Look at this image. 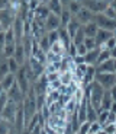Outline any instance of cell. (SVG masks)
<instances>
[{"label":"cell","instance_id":"cell-1","mask_svg":"<svg viewBox=\"0 0 116 134\" xmlns=\"http://www.w3.org/2000/svg\"><path fill=\"white\" fill-rule=\"evenodd\" d=\"M83 6L87 7L94 15L105 13V10L109 7V0H84Z\"/></svg>","mask_w":116,"mask_h":134},{"label":"cell","instance_id":"cell-2","mask_svg":"<svg viewBox=\"0 0 116 134\" xmlns=\"http://www.w3.org/2000/svg\"><path fill=\"white\" fill-rule=\"evenodd\" d=\"M15 76H16V83L19 85V89L22 91L23 95H26L32 85H30L29 79H28V76H26V69H25V64L19 67V70H17V73L15 74Z\"/></svg>","mask_w":116,"mask_h":134},{"label":"cell","instance_id":"cell-3","mask_svg":"<svg viewBox=\"0 0 116 134\" xmlns=\"http://www.w3.org/2000/svg\"><path fill=\"white\" fill-rule=\"evenodd\" d=\"M94 22H96V25L100 29H107V31H112V32L116 31V20L107 18L105 13L94 15Z\"/></svg>","mask_w":116,"mask_h":134},{"label":"cell","instance_id":"cell-4","mask_svg":"<svg viewBox=\"0 0 116 134\" xmlns=\"http://www.w3.org/2000/svg\"><path fill=\"white\" fill-rule=\"evenodd\" d=\"M115 73H96L94 80L105 89V91H110L115 86Z\"/></svg>","mask_w":116,"mask_h":134},{"label":"cell","instance_id":"cell-5","mask_svg":"<svg viewBox=\"0 0 116 134\" xmlns=\"http://www.w3.org/2000/svg\"><path fill=\"white\" fill-rule=\"evenodd\" d=\"M15 18H16V15L10 10V7H4L0 10V25H2L3 31H7L9 28L13 26Z\"/></svg>","mask_w":116,"mask_h":134},{"label":"cell","instance_id":"cell-6","mask_svg":"<svg viewBox=\"0 0 116 134\" xmlns=\"http://www.w3.org/2000/svg\"><path fill=\"white\" fill-rule=\"evenodd\" d=\"M16 109H17V104H15L13 100L9 99L7 104H6V107H4V109L2 111V114H0V118L13 125L15 117H16Z\"/></svg>","mask_w":116,"mask_h":134},{"label":"cell","instance_id":"cell-7","mask_svg":"<svg viewBox=\"0 0 116 134\" xmlns=\"http://www.w3.org/2000/svg\"><path fill=\"white\" fill-rule=\"evenodd\" d=\"M6 93H7V98H9L10 100H13L15 104H22V102H23L25 95L22 93V91L19 89V85H17L16 82H15V85L10 87Z\"/></svg>","mask_w":116,"mask_h":134},{"label":"cell","instance_id":"cell-8","mask_svg":"<svg viewBox=\"0 0 116 134\" xmlns=\"http://www.w3.org/2000/svg\"><path fill=\"white\" fill-rule=\"evenodd\" d=\"M61 28V19L60 16H57L54 13H50L45 20V32H51V31H57Z\"/></svg>","mask_w":116,"mask_h":134},{"label":"cell","instance_id":"cell-9","mask_svg":"<svg viewBox=\"0 0 116 134\" xmlns=\"http://www.w3.org/2000/svg\"><path fill=\"white\" fill-rule=\"evenodd\" d=\"M76 19L84 26V25H87L89 22H93V20H94V13H93V12H90L87 7L83 6V7H81V10H80L78 13L76 15Z\"/></svg>","mask_w":116,"mask_h":134},{"label":"cell","instance_id":"cell-10","mask_svg":"<svg viewBox=\"0 0 116 134\" xmlns=\"http://www.w3.org/2000/svg\"><path fill=\"white\" fill-rule=\"evenodd\" d=\"M46 86H48V80H46V76H45V74L39 76L36 80H35V83L32 85V87L35 89V93H36V95H45Z\"/></svg>","mask_w":116,"mask_h":134},{"label":"cell","instance_id":"cell-11","mask_svg":"<svg viewBox=\"0 0 116 134\" xmlns=\"http://www.w3.org/2000/svg\"><path fill=\"white\" fill-rule=\"evenodd\" d=\"M113 37V32L112 31H107V29H100L97 31L96 37H94V40H96V44H97V48L100 47V45H103V44L106 42L107 40H110V38Z\"/></svg>","mask_w":116,"mask_h":134},{"label":"cell","instance_id":"cell-12","mask_svg":"<svg viewBox=\"0 0 116 134\" xmlns=\"http://www.w3.org/2000/svg\"><path fill=\"white\" fill-rule=\"evenodd\" d=\"M13 32H15V38H16V44L17 42H22V38H23V20L20 19L19 16L15 18V22H13Z\"/></svg>","mask_w":116,"mask_h":134},{"label":"cell","instance_id":"cell-13","mask_svg":"<svg viewBox=\"0 0 116 134\" xmlns=\"http://www.w3.org/2000/svg\"><path fill=\"white\" fill-rule=\"evenodd\" d=\"M83 26V25L80 24L78 20L76 19V16H73L71 19H70V22L67 24V31H68V34H70V37H71V41H73V38L76 37V34H77V31L80 29V28Z\"/></svg>","mask_w":116,"mask_h":134},{"label":"cell","instance_id":"cell-14","mask_svg":"<svg viewBox=\"0 0 116 134\" xmlns=\"http://www.w3.org/2000/svg\"><path fill=\"white\" fill-rule=\"evenodd\" d=\"M13 57H15V60H16L17 63L20 64V66H23V64H25V61L28 60V58H26V54H25V50H23L22 42H17V44H16V50H15Z\"/></svg>","mask_w":116,"mask_h":134},{"label":"cell","instance_id":"cell-15","mask_svg":"<svg viewBox=\"0 0 116 134\" xmlns=\"http://www.w3.org/2000/svg\"><path fill=\"white\" fill-rule=\"evenodd\" d=\"M48 9H50L51 13L57 15V16H61V13H63V4H61L60 0H48Z\"/></svg>","mask_w":116,"mask_h":134},{"label":"cell","instance_id":"cell-16","mask_svg":"<svg viewBox=\"0 0 116 134\" xmlns=\"http://www.w3.org/2000/svg\"><path fill=\"white\" fill-rule=\"evenodd\" d=\"M15 82H16V76H15L13 73H9V74H6V76L0 80V85H2V87H3V91L7 92L10 87L15 85Z\"/></svg>","mask_w":116,"mask_h":134},{"label":"cell","instance_id":"cell-17","mask_svg":"<svg viewBox=\"0 0 116 134\" xmlns=\"http://www.w3.org/2000/svg\"><path fill=\"white\" fill-rule=\"evenodd\" d=\"M100 50L99 48H94L91 51H87V54L84 55V60H86V64L89 66H96L97 64V57H99Z\"/></svg>","mask_w":116,"mask_h":134},{"label":"cell","instance_id":"cell-18","mask_svg":"<svg viewBox=\"0 0 116 134\" xmlns=\"http://www.w3.org/2000/svg\"><path fill=\"white\" fill-rule=\"evenodd\" d=\"M96 71L97 73H115V69H113V60L110 58V60H107V61H105V63L96 66Z\"/></svg>","mask_w":116,"mask_h":134},{"label":"cell","instance_id":"cell-19","mask_svg":"<svg viewBox=\"0 0 116 134\" xmlns=\"http://www.w3.org/2000/svg\"><path fill=\"white\" fill-rule=\"evenodd\" d=\"M58 38H60V41L65 45L67 48H68V45L73 41H71V37H70V34H68V31H67V28H64V26H61L60 29H58Z\"/></svg>","mask_w":116,"mask_h":134},{"label":"cell","instance_id":"cell-20","mask_svg":"<svg viewBox=\"0 0 116 134\" xmlns=\"http://www.w3.org/2000/svg\"><path fill=\"white\" fill-rule=\"evenodd\" d=\"M83 29H84V34H86V37L94 38V37H96V34H97V31H99V26H97L96 22L93 20V22H89L87 25H84Z\"/></svg>","mask_w":116,"mask_h":134},{"label":"cell","instance_id":"cell-21","mask_svg":"<svg viewBox=\"0 0 116 134\" xmlns=\"http://www.w3.org/2000/svg\"><path fill=\"white\" fill-rule=\"evenodd\" d=\"M50 51H52V53H55V54H60V55H65L67 54V47L61 42L60 40H58V41H55L54 44H51Z\"/></svg>","mask_w":116,"mask_h":134},{"label":"cell","instance_id":"cell-22","mask_svg":"<svg viewBox=\"0 0 116 134\" xmlns=\"http://www.w3.org/2000/svg\"><path fill=\"white\" fill-rule=\"evenodd\" d=\"M38 44H39V47H41V50L44 51V53H48L50 51V48H51V42H50V40H48V35L46 34H44L42 37L38 40Z\"/></svg>","mask_w":116,"mask_h":134},{"label":"cell","instance_id":"cell-23","mask_svg":"<svg viewBox=\"0 0 116 134\" xmlns=\"http://www.w3.org/2000/svg\"><path fill=\"white\" fill-rule=\"evenodd\" d=\"M81 7H83V3H81V2H77V0H71L67 9L70 10V13L73 15V16H76V15L78 13L80 10H81Z\"/></svg>","mask_w":116,"mask_h":134},{"label":"cell","instance_id":"cell-24","mask_svg":"<svg viewBox=\"0 0 116 134\" xmlns=\"http://www.w3.org/2000/svg\"><path fill=\"white\" fill-rule=\"evenodd\" d=\"M87 121L89 122L97 121V111L93 108V105L89 102V99H87Z\"/></svg>","mask_w":116,"mask_h":134},{"label":"cell","instance_id":"cell-25","mask_svg":"<svg viewBox=\"0 0 116 134\" xmlns=\"http://www.w3.org/2000/svg\"><path fill=\"white\" fill-rule=\"evenodd\" d=\"M74 80V77H73V71H64V73L60 74V82L63 86H68L71 82Z\"/></svg>","mask_w":116,"mask_h":134},{"label":"cell","instance_id":"cell-26","mask_svg":"<svg viewBox=\"0 0 116 134\" xmlns=\"http://www.w3.org/2000/svg\"><path fill=\"white\" fill-rule=\"evenodd\" d=\"M109 114H110V111H107V109H102L99 114H97V122H100L102 128H105V125H107V118H109Z\"/></svg>","mask_w":116,"mask_h":134},{"label":"cell","instance_id":"cell-27","mask_svg":"<svg viewBox=\"0 0 116 134\" xmlns=\"http://www.w3.org/2000/svg\"><path fill=\"white\" fill-rule=\"evenodd\" d=\"M112 104H113V100H112V98H110L109 91H105V95H103V99H102V109L110 111Z\"/></svg>","mask_w":116,"mask_h":134},{"label":"cell","instance_id":"cell-28","mask_svg":"<svg viewBox=\"0 0 116 134\" xmlns=\"http://www.w3.org/2000/svg\"><path fill=\"white\" fill-rule=\"evenodd\" d=\"M64 58V55H60V54H55L52 51H48L46 53V63H61Z\"/></svg>","mask_w":116,"mask_h":134},{"label":"cell","instance_id":"cell-29","mask_svg":"<svg viewBox=\"0 0 116 134\" xmlns=\"http://www.w3.org/2000/svg\"><path fill=\"white\" fill-rule=\"evenodd\" d=\"M84 40H86V34H84V29H83V26H81L77 31L76 37L73 38V42L76 44V45H81V44H84Z\"/></svg>","mask_w":116,"mask_h":134},{"label":"cell","instance_id":"cell-30","mask_svg":"<svg viewBox=\"0 0 116 134\" xmlns=\"http://www.w3.org/2000/svg\"><path fill=\"white\" fill-rule=\"evenodd\" d=\"M71 18H73V15L70 13V10L67 9V7H64V9H63V13H61V16H60V19H61V26L65 28L67 24L70 22V19H71Z\"/></svg>","mask_w":116,"mask_h":134},{"label":"cell","instance_id":"cell-31","mask_svg":"<svg viewBox=\"0 0 116 134\" xmlns=\"http://www.w3.org/2000/svg\"><path fill=\"white\" fill-rule=\"evenodd\" d=\"M7 66H9V71H10V73L16 74L17 70H19V67H20V64L15 60V57H10V58H7Z\"/></svg>","mask_w":116,"mask_h":134},{"label":"cell","instance_id":"cell-32","mask_svg":"<svg viewBox=\"0 0 116 134\" xmlns=\"http://www.w3.org/2000/svg\"><path fill=\"white\" fill-rule=\"evenodd\" d=\"M110 60V51L109 50H100L99 53V57H97V64L96 66H99V64L105 63V61Z\"/></svg>","mask_w":116,"mask_h":134},{"label":"cell","instance_id":"cell-33","mask_svg":"<svg viewBox=\"0 0 116 134\" xmlns=\"http://www.w3.org/2000/svg\"><path fill=\"white\" fill-rule=\"evenodd\" d=\"M12 128H13V125L10 124V122H7V121L0 118V134H9L12 131Z\"/></svg>","mask_w":116,"mask_h":134},{"label":"cell","instance_id":"cell-34","mask_svg":"<svg viewBox=\"0 0 116 134\" xmlns=\"http://www.w3.org/2000/svg\"><path fill=\"white\" fill-rule=\"evenodd\" d=\"M63 108H64V107L61 105V102H60V100H57V102H52V104L48 107V109H50V114L54 115V114H58V112H60Z\"/></svg>","mask_w":116,"mask_h":134},{"label":"cell","instance_id":"cell-35","mask_svg":"<svg viewBox=\"0 0 116 134\" xmlns=\"http://www.w3.org/2000/svg\"><path fill=\"white\" fill-rule=\"evenodd\" d=\"M84 47L87 48V51H91L94 48H97L96 40L94 38H90V37H86V40H84Z\"/></svg>","mask_w":116,"mask_h":134},{"label":"cell","instance_id":"cell-36","mask_svg":"<svg viewBox=\"0 0 116 134\" xmlns=\"http://www.w3.org/2000/svg\"><path fill=\"white\" fill-rule=\"evenodd\" d=\"M10 71H9V66H7V60L6 61H2L0 63V80L3 79L6 74H9Z\"/></svg>","mask_w":116,"mask_h":134},{"label":"cell","instance_id":"cell-37","mask_svg":"<svg viewBox=\"0 0 116 134\" xmlns=\"http://www.w3.org/2000/svg\"><path fill=\"white\" fill-rule=\"evenodd\" d=\"M90 124H91V122H89V121H86V122H83V124H80V128H78V131H77V134H89Z\"/></svg>","mask_w":116,"mask_h":134},{"label":"cell","instance_id":"cell-38","mask_svg":"<svg viewBox=\"0 0 116 134\" xmlns=\"http://www.w3.org/2000/svg\"><path fill=\"white\" fill-rule=\"evenodd\" d=\"M67 55H70L71 58H74L77 55V45L74 42H71L68 45V48H67Z\"/></svg>","mask_w":116,"mask_h":134},{"label":"cell","instance_id":"cell-39","mask_svg":"<svg viewBox=\"0 0 116 134\" xmlns=\"http://www.w3.org/2000/svg\"><path fill=\"white\" fill-rule=\"evenodd\" d=\"M7 100H9V98H7V93L6 92H3V93L0 95V114H2V111L4 109V107H6Z\"/></svg>","mask_w":116,"mask_h":134},{"label":"cell","instance_id":"cell-40","mask_svg":"<svg viewBox=\"0 0 116 134\" xmlns=\"http://www.w3.org/2000/svg\"><path fill=\"white\" fill-rule=\"evenodd\" d=\"M46 35H48V40H50L51 44H54L55 41L60 40V38H58V29H57V31H51V32H46Z\"/></svg>","mask_w":116,"mask_h":134},{"label":"cell","instance_id":"cell-41","mask_svg":"<svg viewBox=\"0 0 116 134\" xmlns=\"http://www.w3.org/2000/svg\"><path fill=\"white\" fill-rule=\"evenodd\" d=\"M100 130H102V125H100V122L94 121V122H91V124H90V131H89V133H90V134H96L97 131H100Z\"/></svg>","mask_w":116,"mask_h":134},{"label":"cell","instance_id":"cell-42","mask_svg":"<svg viewBox=\"0 0 116 134\" xmlns=\"http://www.w3.org/2000/svg\"><path fill=\"white\" fill-rule=\"evenodd\" d=\"M60 71H55V73H50V74H45L46 76V80H48V83H51V82H55V80H60Z\"/></svg>","mask_w":116,"mask_h":134},{"label":"cell","instance_id":"cell-43","mask_svg":"<svg viewBox=\"0 0 116 134\" xmlns=\"http://www.w3.org/2000/svg\"><path fill=\"white\" fill-rule=\"evenodd\" d=\"M105 15H106L107 18H110V19H115L116 20V12H115V9H112L110 6L105 10Z\"/></svg>","mask_w":116,"mask_h":134},{"label":"cell","instance_id":"cell-44","mask_svg":"<svg viewBox=\"0 0 116 134\" xmlns=\"http://www.w3.org/2000/svg\"><path fill=\"white\" fill-rule=\"evenodd\" d=\"M74 64L76 66H80V64H84L86 63V60H84V55H76V57L73 58Z\"/></svg>","mask_w":116,"mask_h":134},{"label":"cell","instance_id":"cell-45","mask_svg":"<svg viewBox=\"0 0 116 134\" xmlns=\"http://www.w3.org/2000/svg\"><path fill=\"white\" fill-rule=\"evenodd\" d=\"M87 54V48L84 47V44L77 45V55H86Z\"/></svg>","mask_w":116,"mask_h":134},{"label":"cell","instance_id":"cell-46","mask_svg":"<svg viewBox=\"0 0 116 134\" xmlns=\"http://www.w3.org/2000/svg\"><path fill=\"white\" fill-rule=\"evenodd\" d=\"M42 130H44V128L41 127V125H36V127L33 128V130H30L29 133L30 134H41V133H42Z\"/></svg>","mask_w":116,"mask_h":134},{"label":"cell","instance_id":"cell-47","mask_svg":"<svg viewBox=\"0 0 116 134\" xmlns=\"http://www.w3.org/2000/svg\"><path fill=\"white\" fill-rule=\"evenodd\" d=\"M109 93H110V98H112V100H113V102H116V86H113L112 89H110Z\"/></svg>","mask_w":116,"mask_h":134},{"label":"cell","instance_id":"cell-48","mask_svg":"<svg viewBox=\"0 0 116 134\" xmlns=\"http://www.w3.org/2000/svg\"><path fill=\"white\" fill-rule=\"evenodd\" d=\"M110 58H112V60H116V47L110 50Z\"/></svg>","mask_w":116,"mask_h":134},{"label":"cell","instance_id":"cell-49","mask_svg":"<svg viewBox=\"0 0 116 134\" xmlns=\"http://www.w3.org/2000/svg\"><path fill=\"white\" fill-rule=\"evenodd\" d=\"M60 2H61V4H63V7H68V4H70L71 0H60Z\"/></svg>","mask_w":116,"mask_h":134},{"label":"cell","instance_id":"cell-50","mask_svg":"<svg viewBox=\"0 0 116 134\" xmlns=\"http://www.w3.org/2000/svg\"><path fill=\"white\" fill-rule=\"evenodd\" d=\"M109 6L112 7V9H115V12H116V0H110V2H109Z\"/></svg>","mask_w":116,"mask_h":134},{"label":"cell","instance_id":"cell-51","mask_svg":"<svg viewBox=\"0 0 116 134\" xmlns=\"http://www.w3.org/2000/svg\"><path fill=\"white\" fill-rule=\"evenodd\" d=\"M110 112L116 114V102H113V104H112V107H110Z\"/></svg>","mask_w":116,"mask_h":134},{"label":"cell","instance_id":"cell-52","mask_svg":"<svg viewBox=\"0 0 116 134\" xmlns=\"http://www.w3.org/2000/svg\"><path fill=\"white\" fill-rule=\"evenodd\" d=\"M96 134H107V133H106V131H105V130H103V128H102V130H100V131H97Z\"/></svg>","mask_w":116,"mask_h":134},{"label":"cell","instance_id":"cell-53","mask_svg":"<svg viewBox=\"0 0 116 134\" xmlns=\"http://www.w3.org/2000/svg\"><path fill=\"white\" fill-rule=\"evenodd\" d=\"M113 69H115V74H116V60H113Z\"/></svg>","mask_w":116,"mask_h":134},{"label":"cell","instance_id":"cell-54","mask_svg":"<svg viewBox=\"0 0 116 134\" xmlns=\"http://www.w3.org/2000/svg\"><path fill=\"white\" fill-rule=\"evenodd\" d=\"M3 92H4V91H3V87H2V85H0V95L3 93Z\"/></svg>","mask_w":116,"mask_h":134},{"label":"cell","instance_id":"cell-55","mask_svg":"<svg viewBox=\"0 0 116 134\" xmlns=\"http://www.w3.org/2000/svg\"><path fill=\"white\" fill-rule=\"evenodd\" d=\"M113 38H115V41H116V31L113 32Z\"/></svg>","mask_w":116,"mask_h":134},{"label":"cell","instance_id":"cell-56","mask_svg":"<svg viewBox=\"0 0 116 134\" xmlns=\"http://www.w3.org/2000/svg\"><path fill=\"white\" fill-rule=\"evenodd\" d=\"M2 31H3V28H2V25H0V32H2Z\"/></svg>","mask_w":116,"mask_h":134},{"label":"cell","instance_id":"cell-57","mask_svg":"<svg viewBox=\"0 0 116 134\" xmlns=\"http://www.w3.org/2000/svg\"><path fill=\"white\" fill-rule=\"evenodd\" d=\"M77 2H81V3H83V2H84V0H77Z\"/></svg>","mask_w":116,"mask_h":134},{"label":"cell","instance_id":"cell-58","mask_svg":"<svg viewBox=\"0 0 116 134\" xmlns=\"http://www.w3.org/2000/svg\"><path fill=\"white\" fill-rule=\"evenodd\" d=\"M115 86H116V76H115Z\"/></svg>","mask_w":116,"mask_h":134},{"label":"cell","instance_id":"cell-59","mask_svg":"<svg viewBox=\"0 0 116 134\" xmlns=\"http://www.w3.org/2000/svg\"><path fill=\"white\" fill-rule=\"evenodd\" d=\"M71 134H77V133H71Z\"/></svg>","mask_w":116,"mask_h":134},{"label":"cell","instance_id":"cell-60","mask_svg":"<svg viewBox=\"0 0 116 134\" xmlns=\"http://www.w3.org/2000/svg\"><path fill=\"white\" fill-rule=\"evenodd\" d=\"M0 10H2V7H0Z\"/></svg>","mask_w":116,"mask_h":134},{"label":"cell","instance_id":"cell-61","mask_svg":"<svg viewBox=\"0 0 116 134\" xmlns=\"http://www.w3.org/2000/svg\"><path fill=\"white\" fill-rule=\"evenodd\" d=\"M89 134H90V133H89Z\"/></svg>","mask_w":116,"mask_h":134}]
</instances>
